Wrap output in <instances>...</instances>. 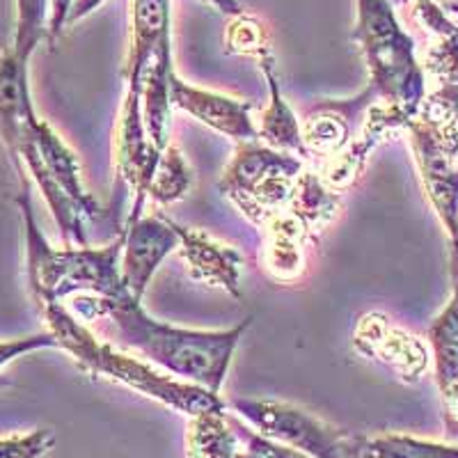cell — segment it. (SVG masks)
<instances>
[{"instance_id": "cell-1", "label": "cell", "mask_w": 458, "mask_h": 458, "mask_svg": "<svg viewBox=\"0 0 458 458\" xmlns=\"http://www.w3.org/2000/svg\"><path fill=\"white\" fill-rule=\"evenodd\" d=\"M63 305L83 323H104L114 346L133 351L158 369L216 394L223 390L232 358L252 321L248 317L225 330L179 328L147 314L142 301L129 292L117 298L83 293Z\"/></svg>"}, {"instance_id": "cell-9", "label": "cell", "mask_w": 458, "mask_h": 458, "mask_svg": "<svg viewBox=\"0 0 458 458\" xmlns=\"http://www.w3.org/2000/svg\"><path fill=\"white\" fill-rule=\"evenodd\" d=\"M374 101H378V94L367 85L353 99H330L312 106L302 120V140L310 157H323L328 161L346 149Z\"/></svg>"}, {"instance_id": "cell-12", "label": "cell", "mask_w": 458, "mask_h": 458, "mask_svg": "<svg viewBox=\"0 0 458 458\" xmlns=\"http://www.w3.org/2000/svg\"><path fill=\"white\" fill-rule=\"evenodd\" d=\"M179 229V255L186 264L188 276L199 284L229 293L241 301V271H243V255L236 248L214 239L202 229L183 227Z\"/></svg>"}, {"instance_id": "cell-15", "label": "cell", "mask_w": 458, "mask_h": 458, "mask_svg": "<svg viewBox=\"0 0 458 458\" xmlns=\"http://www.w3.org/2000/svg\"><path fill=\"white\" fill-rule=\"evenodd\" d=\"M257 63H259L266 83H268V106L261 110L259 122H257L259 140L273 149L289 151V154L301 157L302 161H308L312 157H310L305 140H302V120H298V114L293 113V108L282 94L276 76V57H273V53H268Z\"/></svg>"}, {"instance_id": "cell-30", "label": "cell", "mask_w": 458, "mask_h": 458, "mask_svg": "<svg viewBox=\"0 0 458 458\" xmlns=\"http://www.w3.org/2000/svg\"><path fill=\"white\" fill-rule=\"evenodd\" d=\"M239 458H264V456H261L259 452H255V449H248V447H245V449H241Z\"/></svg>"}, {"instance_id": "cell-6", "label": "cell", "mask_w": 458, "mask_h": 458, "mask_svg": "<svg viewBox=\"0 0 458 458\" xmlns=\"http://www.w3.org/2000/svg\"><path fill=\"white\" fill-rule=\"evenodd\" d=\"M302 170L305 161L296 154L273 149L261 140L236 142L234 157L223 170L218 188L245 218L264 227L289 208Z\"/></svg>"}, {"instance_id": "cell-10", "label": "cell", "mask_w": 458, "mask_h": 458, "mask_svg": "<svg viewBox=\"0 0 458 458\" xmlns=\"http://www.w3.org/2000/svg\"><path fill=\"white\" fill-rule=\"evenodd\" d=\"M412 120H408L406 114L396 110L394 106L386 104V101H374L371 108L367 110L362 126L355 133L353 140L346 145V149H342L337 157L328 158L326 165L321 167V179L328 183L330 188H335L337 193L346 191L349 186H353L362 172L367 167V158L371 157V151L380 145V142L390 138L392 133L401 129H408Z\"/></svg>"}, {"instance_id": "cell-25", "label": "cell", "mask_w": 458, "mask_h": 458, "mask_svg": "<svg viewBox=\"0 0 458 458\" xmlns=\"http://www.w3.org/2000/svg\"><path fill=\"white\" fill-rule=\"evenodd\" d=\"M229 420H232L234 431L239 433L241 445H245L248 449H255V452H259L264 458H312L308 456V454L298 452V449H292V447H286V445L276 443V440H271V437H264L261 433H257L255 428H250L248 424L241 422V417L229 415Z\"/></svg>"}, {"instance_id": "cell-24", "label": "cell", "mask_w": 458, "mask_h": 458, "mask_svg": "<svg viewBox=\"0 0 458 458\" xmlns=\"http://www.w3.org/2000/svg\"><path fill=\"white\" fill-rule=\"evenodd\" d=\"M55 445V436L48 428L0 437V458H42Z\"/></svg>"}, {"instance_id": "cell-16", "label": "cell", "mask_w": 458, "mask_h": 458, "mask_svg": "<svg viewBox=\"0 0 458 458\" xmlns=\"http://www.w3.org/2000/svg\"><path fill=\"white\" fill-rule=\"evenodd\" d=\"M261 229L266 232L261 255L266 273L277 282L298 280L305 268V243L312 241L305 227L289 211H284L268 220Z\"/></svg>"}, {"instance_id": "cell-11", "label": "cell", "mask_w": 458, "mask_h": 458, "mask_svg": "<svg viewBox=\"0 0 458 458\" xmlns=\"http://www.w3.org/2000/svg\"><path fill=\"white\" fill-rule=\"evenodd\" d=\"M172 106L234 142L259 140L257 122L252 120V101L195 88L179 79L177 72L172 73Z\"/></svg>"}, {"instance_id": "cell-21", "label": "cell", "mask_w": 458, "mask_h": 458, "mask_svg": "<svg viewBox=\"0 0 458 458\" xmlns=\"http://www.w3.org/2000/svg\"><path fill=\"white\" fill-rule=\"evenodd\" d=\"M355 458H458V445L431 443L401 433L360 436Z\"/></svg>"}, {"instance_id": "cell-18", "label": "cell", "mask_w": 458, "mask_h": 458, "mask_svg": "<svg viewBox=\"0 0 458 458\" xmlns=\"http://www.w3.org/2000/svg\"><path fill=\"white\" fill-rule=\"evenodd\" d=\"M339 204H342V198H339L337 191L323 182L318 172L305 167L301 177H298L292 202H289L286 211L293 218H298V223L305 227L310 239L314 241L337 218Z\"/></svg>"}, {"instance_id": "cell-14", "label": "cell", "mask_w": 458, "mask_h": 458, "mask_svg": "<svg viewBox=\"0 0 458 458\" xmlns=\"http://www.w3.org/2000/svg\"><path fill=\"white\" fill-rule=\"evenodd\" d=\"M170 35V0H131V47L126 60V92L140 97L142 69Z\"/></svg>"}, {"instance_id": "cell-22", "label": "cell", "mask_w": 458, "mask_h": 458, "mask_svg": "<svg viewBox=\"0 0 458 458\" xmlns=\"http://www.w3.org/2000/svg\"><path fill=\"white\" fill-rule=\"evenodd\" d=\"M51 0H16V35L14 51L30 60L37 44L48 35V16H51Z\"/></svg>"}, {"instance_id": "cell-5", "label": "cell", "mask_w": 458, "mask_h": 458, "mask_svg": "<svg viewBox=\"0 0 458 458\" xmlns=\"http://www.w3.org/2000/svg\"><path fill=\"white\" fill-rule=\"evenodd\" d=\"M353 39L365 53L369 85L380 101L415 120L427 99V79L415 60V47L396 21L387 0H358Z\"/></svg>"}, {"instance_id": "cell-19", "label": "cell", "mask_w": 458, "mask_h": 458, "mask_svg": "<svg viewBox=\"0 0 458 458\" xmlns=\"http://www.w3.org/2000/svg\"><path fill=\"white\" fill-rule=\"evenodd\" d=\"M241 437L227 408L191 417L186 428V458H239Z\"/></svg>"}, {"instance_id": "cell-13", "label": "cell", "mask_w": 458, "mask_h": 458, "mask_svg": "<svg viewBox=\"0 0 458 458\" xmlns=\"http://www.w3.org/2000/svg\"><path fill=\"white\" fill-rule=\"evenodd\" d=\"M172 42L170 35L163 37L157 53L151 55L147 67L140 76V104H142V122L149 140L165 151L170 142L172 126Z\"/></svg>"}, {"instance_id": "cell-3", "label": "cell", "mask_w": 458, "mask_h": 458, "mask_svg": "<svg viewBox=\"0 0 458 458\" xmlns=\"http://www.w3.org/2000/svg\"><path fill=\"white\" fill-rule=\"evenodd\" d=\"M28 172H19L21 195L19 208L26 229V271L28 284L37 305L42 302H67L73 296L117 298L126 293L122 282V250H124V229L117 232L110 243L101 248L92 245H64L53 248L37 227L30 202Z\"/></svg>"}, {"instance_id": "cell-23", "label": "cell", "mask_w": 458, "mask_h": 458, "mask_svg": "<svg viewBox=\"0 0 458 458\" xmlns=\"http://www.w3.org/2000/svg\"><path fill=\"white\" fill-rule=\"evenodd\" d=\"M227 51L250 55L255 60L268 55L271 47H268V35H266L264 26L252 16H236L234 23L227 30Z\"/></svg>"}, {"instance_id": "cell-7", "label": "cell", "mask_w": 458, "mask_h": 458, "mask_svg": "<svg viewBox=\"0 0 458 458\" xmlns=\"http://www.w3.org/2000/svg\"><path fill=\"white\" fill-rule=\"evenodd\" d=\"M264 437L312 458H355L360 436L333 427L305 408L277 399H234L227 403Z\"/></svg>"}, {"instance_id": "cell-20", "label": "cell", "mask_w": 458, "mask_h": 458, "mask_svg": "<svg viewBox=\"0 0 458 458\" xmlns=\"http://www.w3.org/2000/svg\"><path fill=\"white\" fill-rule=\"evenodd\" d=\"M369 355H378L376 360L386 362L403 376H411V378H420L428 362L422 344L411 335L390 328L383 318L378 321V333H374V339H369Z\"/></svg>"}, {"instance_id": "cell-8", "label": "cell", "mask_w": 458, "mask_h": 458, "mask_svg": "<svg viewBox=\"0 0 458 458\" xmlns=\"http://www.w3.org/2000/svg\"><path fill=\"white\" fill-rule=\"evenodd\" d=\"M147 199L136 198L124 225L122 250V282L126 292L142 301L158 266L179 250L177 223L161 214H142Z\"/></svg>"}, {"instance_id": "cell-2", "label": "cell", "mask_w": 458, "mask_h": 458, "mask_svg": "<svg viewBox=\"0 0 458 458\" xmlns=\"http://www.w3.org/2000/svg\"><path fill=\"white\" fill-rule=\"evenodd\" d=\"M39 310L47 318L48 333L55 337L57 349L67 351L85 374L129 387L186 417L227 408L223 396L216 392L167 374L140 355L124 353L120 346L101 339L89 330L88 323L73 317L63 302H42Z\"/></svg>"}, {"instance_id": "cell-27", "label": "cell", "mask_w": 458, "mask_h": 458, "mask_svg": "<svg viewBox=\"0 0 458 458\" xmlns=\"http://www.w3.org/2000/svg\"><path fill=\"white\" fill-rule=\"evenodd\" d=\"M76 0H51V16H48V44H55L63 28L67 26L69 14Z\"/></svg>"}, {"instance_id": "cell-26", "label": "cell", "mask_w": 458, "mask_h": 458, "mask_svg": "<svg viewBox=\"0 0 458 458\" xmlns=\"http://www.w3.org/2000/svg\"><path fill=\"white\" fill-rule=\"evenodd\" d=\"M39 349H57V342L51 333H37L28 335V337L19 339H7V342H0V387L5 386V376H3V369L10 365L12 360L21 358V355L32 353V351Z\"/></svg>"}, {"instance_id": "cell-17", "label": "cell", "mask_w": 458, "mask_h": 458, "mask_svg": "<svg viewBox=\"0 0 458 458\" xmlns=\"http://www.w3.org/2000/svg\"><path fill=\"white\" fill-rule=\"evenodd\" d=\"M30 113H35V106L28 85V60L7 48L0 53V138L5 147L16 140Z\"/></svg>"}, {"instance_id": "cell-29", "label": "cell", "mask_w": 458, "mask_h": 458, "mask_svg": "<svg viewBox=\"0 0 458 458\" xmlns=\"http://www.w3.org/2000/svg\"><path fill=\"white\" fill-rule=\"evenodd\" d=\"M207 3L208 5H214L218 12H223V14H229V16L243 14V7L239 5V0H207Z\"/></svg>"}, {"instance_id": "cell-28", "label": "cell", "mask_w": 458, "mask_h": 458, "mask_svg": "<svg viewBox=\"0 0 458 458\" xmlns=\"http://www.w3.org/2000/svg\"><path fill=\"white\" fill-rule=\"evenodd\" d=\"M101 3H106V0H76V3H73V7H72V14H69L67 23H76L79 19L88 16L92 10H97Z\"/></svg>"}, {"instance_id": "cell-4", "label": "cell", "mask_w": 458, "mask_h": 458, "mask_svg": "<svg viewBox=\"0 0 458 458\" xmlns=\"http://www.w3.org/2000/svg\"><path fill=\"white\" fill-rule=\"evenodd\" d=\"M16 172H28L42 191L67 245H89L85 220L101 216L99 202L88 193L79 157L55 129L30 113L16 140L7 147Z\"/></svg>"}]
</instances>
